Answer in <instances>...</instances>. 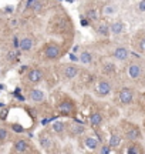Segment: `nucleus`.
Returning <instances> with one entry per match:
<instances>
[{
    "mask_svg": "<svg viewBox=\"0 0 145 154\" xmlns=\"http://www.w3.org/2000/svg\"><path fill=\"white\" fill-rule=\"evenodd\" d=\"M61 54V50H60V46L56 43H48L44 49V56L46 59H48V60H56L58 59Z\"/></svg>",
    "mask_w": 145,
    "mask_h": 154,
    "instance_id": "1",
    "label": "nucleus"
},
{
    "mask_svg": "<svg viewBox=\"0 0 145 154\" xmlns=\"http://www.w3.org/2000/svg\"><path fill=\"white\" fill-rule=\"evenodd\" d=\"M118 99H120L121 104H131L132 100H134V91H132V88H130V87L121 88L120 93H118Z\"/></svg>",
    "mask_w": 145,
    "mask_h": 154,
    "instance_id": "2",
    "label": "nucleus"
},
{
    "mask_svg": "<svg viewBox=\"0 0 145 154\" xmlns=\"http://www.w3.org/2000/svg\"><path fill=\"white\" fill-rule=\"evenodd\" d=\"M112 57H114L115 60H118V61H127L128 57H130V52H128L127 47L118 46V47H115V49L112 50Z\"/></svg>",
    "mask_w": 145,
    "mask_h": 154,
    "instance_id": "3",
    "label": "nucleus"
},
{
    "mask_svg": "<svg viewBox=\"0 0 145 154\" xmlns=\"http://www.w3.org/2000/svg\"><path fill=\"white\" fill-rule=\"evenodd\" d=\"M110 91H111V84H110L107 80H101L100 83L97 84V87H95V93H97L100 97L108 96Z\"/></svg>",
    "mask_w": 145,
    "mask_h": 154,
    "instance_id": "4",
    "label": "nucleus"
},
{
    "mask_svg": "<svg viewBox=\"0 0 145 154\" xmlns=\"http://www.w3.org/2000/svg\"><path fill=\"white\" fill-rule=\"evenodd\" d=\"M27 78H29L30 83H34V84L36 83H40L41 78H43V71L39 70V69H32L29 71V74H27Z\"/></svg>",
    "mask_w": 145,
    "mask_h": 154,
    "instance_id": "5",
    "label": "nucleus"
},
{
    "mask_svg": "<svg viewBox=\"0 0 145 154\" xmlns=\"http://www.w3.org/2000/svg\"><path fill=\"white\" fill-rule=\"evenodd\" d=\"M63 74H64V78L71 80V78H74L78 74V67L74 66V64H67L64 67V70H63Z\"/></svg>",
    "mask_w": 145,
    "mask_h": 154,
    "instance_id": "6",
    "label": "nucleus"
},
{
    "mask_svg": "<svg viewBox=\"0 0 145 154\" xmlns=\"http://www.w3.org/2000/svg\"><path fill=\"white\" fill-rule=\"evenodd\" d=\"M124 30H125V24H124L123 22H120V20L111 23V26H110V33L114 34V36H120V34H123Z\"/></svg>",
    "mask_w": 145,
    "mask_h": 154,
    "instance_id": "7",
    "label": "nucleus"
},
{
    "mask_svg": "<svg viewBox=\"0 0 145 154\" xmlns=\"http://www.w3.org/2000/svg\"><path fill=\"white\" fill-rule=\"evenodd\" d=\"M125 138L127 140H130V141H138L139 138H141V131L134 127V129H130L128 131L125 133Z\"/></svg>",
    "mask_w": 145,
    "mask_h": 154,
    "instance_id": "8",
    "label": "nucleus"
},
{
    "mask_svg": "<svg viewBox=\"0 0 145 154\" xmlns=\"http://www.w3.org/2000/svg\"><path fill=\"white\" fill-rule=\"evenodd\" d=\"M74 109V106H73V103L70 101V100H64V101H61L60 103V106H58V110L61 114H70L71 111Z\"/></svg>",
    "mask_w": 145,
    "mask_h": 154,
    "instance_id": "9",
    "label": "nucleus"
},
{
    "mask_svg": "<svg viewBox=\"0 0 145 154\" xmlns=\"http://www.w3.org/2000/svg\"><path fill=\"white\" fill-rule=\"evenodd\" d=\"M128 74L131 78H138L141 76V66L138 63H131L128 67Z\"/></svg>",
    "mask_w": 145,
    "mask_h": 154,
    "instance_id": "10",
    "label": "nucleus"
},
{
    "mask_svg": "<svg viewBox=\"0 0 145 154\" xmlns=\"http://www.w3.org/2000/svg\"><path fill=\"white\" fill-rule=\"evenodd\" d=\"M44 93L41 91V90H39V88H33L32 91H30V100L32 101H36V103H40V101H43L44 100Z\"/></svg>",
    "mask_w": 145,
    "mask_h": 154,
    "instance_id": "11",
    "label": "nucleus"
},
{
    "mask_svg": "<svg viewBox=\"0 0 145 154\" xmlns=\"http://www.w3.org/2000/svg\"><path fill=\"white\" fill-rule=\"evenodd\" d=\"M20 50L22 52H30L32 49H33V40L30 39V37H24L20 40Z\"/></svg>",
    "mask_w": 145,
    "mask_h": 154,
    "instance_id": "12",
    "label": "nucleus"
},
{
    "mask_svg": "<svg viewBox=\"0 0 145 154\" xmlns=\"http://www.w3.org/2000/svg\"><path fill=\"white\" fill-rule=\"evenodd\" d=\"M90 123H91L92 127H98V126H101V123H102V116H101L100 113H97V111L91 113L90 114Z\"/></svg>",
    "mask_w": 145,
    "mask_h": 154,
    "instance_id": "13",
    "label": "nucleus"
},
{
    "mask_svg": "<svg viewBox=\"0 0 145 154\" xmlns=\"http://www.w3.org/2000/svg\"><path fill=\"white\" fill-rule=\"evenodd\" d=\"M29 150V144L26 140H17L14 143V151L16 153H26Z\"/></svg>",
    "mask_w": 145,
    "mask_h": 154,
    "instance_id": "14",
    "label": "nucleus"
},
{
    "mask_svg": "<svg viewBox=\"0 0 145 154\" xmlns=\"http://www.w3.org/2000/svg\"><path fill=\"white\" fill-rule=\"evenodd\" d=\"M40 144L44 147L47 151H50V150L53 148V141H51V138H50L47 134H41V136H40Z\"/></svg>",
    "mask_w": 145,
    "mask_h": 154,
    "instance_id": "15",
    "label": "nucleus"
},
{
    "mask_svg": "<svg viewBox=\"0 0 145 154\" xmlns=\"http://www.w3.org/2000/svg\"><path fill=\"white\" fill-rule=\"evenodd\" d=\"M97 33L100 34V36H102V37H108L110 36V26L107 24V23H101L100 26L97 27Z\"/></svg>",
    "mask_w": 145,
    "mask_h": 154,
    "instance_id": "16",
    "label": "nucleus"
},
{
    "mask_svg": "<svg viewBox=\"0 0 145 154\" xmlns=\"http://www.w3.org/2000/svg\"><path fill=\"white\" fill-rule=\"evenodd\" d=\"M121 144V136L120 134H117V133H114V134H111V137H110V147L111 148H115V147H118Z\"/></svg>",
    "mask_w": 145,
    "mask_h": 154,
    "instance_id": "17",
    "label": "nucleus"
},
{
    "mask_svg": "<svg viewBox=\"0 0 145 154\" xmlns=\"http://www.w3.org/2000/svg\"><path fill=\"white\" fill-rule=\"evenodd\" d=\"M71 136H81L83 133L85 131L83 124H71Z\"/></svg>",
    "mask_w": 145,
    "mask_h": 154,
    "instance_id": "18",
    "label": "nucleus"
},
{
    "mask_svg": "<svg viewBox=\"0 0 145 154\" xmlns=\"http://www.w3.org/2000/svg\"><path fill=\"white\" fill-rule=\"evenodd\" d=\"M80 61L83 63V64H90L91 61H92V54L87 52V50H84L81 54H80Z\"/></svg>",
    "mask_w": 145,
    "mask_h": 154,
    "instance_id": "19",
    "label": "nucleus"
},
{
    "mask_svg": "<svg viewBox=\"0 0 145 154\" xmlns=\"http://www.w3.org/2000/svg\"><path fill=\"white\" fill-rule=\"evenodd\" d=\"M102 73L105 74V76H111L115 73V64L114 63H105L104 66H102Z\"/></svg>",
    "mask_w": 145,
    "mask_h": 154,
    "instance_id": "20",
    "label": "nucleus"
},
{
    "mask_svg": "<svg viewBox=\"0 0 145 154\" xmlns=\"http://www.w3.org/2000/svg\"><path fill=\"white\" fill-rule=\"evenodd\" d=\"M84 144H85V147L90 148V150H97L98 148V141L95 138H92V137H87Z\"/></svg>",
    "mask_w": 145,
    "mask_h": 154,
    "instance_id": "21",
    "label": "nucleus"
},
{
    "mask_svg": "<svg viewBox=\"0 0 145 154\" xmlns=\"http://www.w3.org/2000/svg\"><path fill=\"white\" fill-rule=\"evenodd\" d=\"M64 129H66V123H63V121H56V123L53 124V131L54 133L61 134V133L64 131Z\"/></svg>",
    "mask_w": 145,
    "mask_h": 154,
    "instance_id": "22",
    "label": "nucleus"
},
{
    "mask_svg": "<svg viewBox=\"0 0 145 154\" xmlns=\"http://www.w3.org/2000/svg\"><path fill=\"white\" fill-rule=\"evenodd\" d=\"M115 10H117L115 6H112V4H105L104 9H102V14H104V16H112V14L115 13Z\"/></svg>",
    "mask_w": 145,
    "mask_h": 154,
    "instance_id": "23",
    "label": "nucleus"
},
{
    "mask_svg": "<svg viewBox=\"0 0 145 154\" xmlns=\"http://www.w3.org/2000/svg\"><path fill=\"white\" fill-rule=\"evenodd\" d=\"M85 17L88 20H97L98 19V14H97V10L95 9H88L85 11Z\"/></svg>",
    "mask_w": 145,
    "mask_h": 154,
    "instance_id": "24",
    "label": "nucleus"
},
{
    "mask_svg": "<svg viewBox=\"0 0 145 154\" xmlns=\"http://www.w3.org/2000/svg\"><path fill=\"white\" fill-rule=\"evenodd\" d=\"M127 153H128V154H141V153H142V150L139 148V146L132 144V146H130V147L127 148Z\"/></svg>",
    "mask_w": 145,
    "mask_h": 154,
    "instance_id": "25",
    "label": "nucleus"
},
{
    "mask_svg": "<svg viewBox=\"0 0 145 154\" xmlns=\"http://www.w3.org/2000/svg\"><path fill=\"white\" fill-rule=\"evenodd\" d=\"M43 7H44V6H43V3H41V1H39V0H36L33 4H32V10H34L36 13H40V11L43 10Z\"/></svg>",
    "mask_w": 145,
    "mask_h": 154,
    "instance_id": "26",
    "label": "nucleus"
},
{
    "mask_svg": "<svg viewBox=\"0 0 145 154\" xmlns=\"http://www.w3.org/2000/svg\"><path fill=\"white\" fill-rule=\"evenodd\" d=\"M138 49H139V52H142V53H145V36L144 37H141L139 40H138Z\"/></svg>",
    "mask_w": 145,
    "mask_h": 154,
    "instance_id": "27",
    "label": "nucleus"
},
{
    "mask_svg": "<svg viewBox=\"0 0 145 154\" xmlns=\"http://www.w3.org/2000/svg\"><path fill=\"white\" fill-rule=\"evenodd\" d=\"M7 138V130L6 129H0V141H4Z\"/></svg>",
    "mask_w": 145,
    "mask_h": 154,
    "instance_id": "28",
    "label": "nucleus"
},
{
    "mask_svg": "<svg viewBox=\"0 0 145 154\" xmlns=\"http://www.w3.org/2000/svg\"><path fill=\"white\" fill-rule=\"evenodd\" d=\"M100 153L101 154H110L111 153V147H110V146H102L101 150H100Z\"/></svg>",
    "mask_w": 145,
    "mask_h": 154,
    "instance_id": "29",
    "label": "nucleus"
},
{
    "mask_svg": "<svg viewBox=\"0 0 145 154\" xmlns=\"http://www.w3.org/2000/svg\"><path fill=\"white\" fill-rule=\"evenodd\" d=\"M11 129H13V131H16V133H23L24 131V129H23L22 126H19V124H13Z\"/></svg>",
    "mask_w": 145,
    "mask_h": 154,
    "instance_id": "30",
    "label": "nucleus"
},
{
    "mask_svg": "<svg viewBox=\"0 0 145 154\" xmlns=\"http://www.w3.org/2000/svg\"><path fill=\"white\" fill-rule=\"evenodd\" d=\"M138 11L139 13H145V0H141L138 3Z\"/></svg>",
    "mask_w": 145,
    "mask_h": 154,
    "instance_id": "31",
    "label": "nucleus"
},
{
    "mask_svg": "<svg viewBox=\"0 0 145 154\" xmlns=\"http://www.w3.org/2000/svg\"><path fill=\"white\" fill-rule=\"evenodd\" d=\"M7 56H9V60H16V57L19 56V53H16V52H10Z\"/></svg>",
    "mask_w": 145,
    "mask_h": 154,
    "instance_id": "32",
    "label": "nucleus"
},
{
    "mask_svg": "<svg viewBox=\"0 0 145 154\" xmlns=\"http://www.w3.org/2000/svg\"><path fill=\"white\" fill-rule=\"evenodd\" d=\"M13 46H14V47H16V49H17V47H19V46H20V42H19V40H17V37H14V39H13Z\"/></svg>",
    "mask_w": 145,
    "mask_h": 154,
    "instance_id": "33",
    "label": "nucleus"
},
{
    "mask_svg": "<svg viewBox=\"0 0 145 154\" xmlns=\"http://www.w3.org/2000/svg\"><path fill=\"white\" fill-rule=\"evenodd\" d=\"M34 1H36V0H29V1H27V4H26V7H27V9H30V7H32V4H33Z\"/></svg>",
    "mask_w": 145,
    "mask_h": 154,
    "instance_id": "34",
    "label": "nucleus"
},
{
    "mask_svg": "<svg viewBox=\"0 0 145 154\" xmlns=\"http://www.w3.org/2000/svg\"><path fill=\"white\" fill-rule=\"evenodd\" d=\"M81 24H83V26H87V20H85V19H83V20H81Z\"/></svg>",
    "mask_w": 145,
    "mask_h": 154,
    "instance_id": "35",
    "label": "nucleus"
},
{
    "mask_svg": "<svg viewBox=\"0 0 145 154\" xmlns=\"http://www.w3.org/2000/svg\"><path fill=\"white\" fill-rule=\"evenodd\" d=\"M105 1H112V0H105Z\"/></svg>",
    "mask_w": 145,
    "mask_h": 154,
    "instance_id": "36",
    "label": "nucleus"
},
{
    "mask_svg": "<svg viewBox=\"0 0 145 154\" xmlns=\"http://www.w3.org/2000/svg\"><path fill=\"white\" fill-rule=\"evenodd\" d=\"M144 124H145V121H144Z\"/></svg>",
    "mask_w": 145,
    "mask_h": 154,
    "instance_id": "37",
    "label": "nucleus"
}]
</instances>
